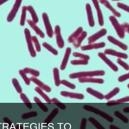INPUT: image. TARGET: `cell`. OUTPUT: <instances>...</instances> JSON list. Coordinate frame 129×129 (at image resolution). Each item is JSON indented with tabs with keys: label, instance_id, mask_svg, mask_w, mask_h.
Masks as SVG:
<instances>
[{
	"label": "cell",
	"instance_id": "f907efd6",
	"mask_svg": "<svg viewBox=\"0 0 129 129\" xmlns=\"http://www.w3.org/2000/svg\"><path fill=\"white\" fill-rule=\"evenodd\" d=\"M109 129H121L114 124H111L109 126Z\"/></svg>",
	"mask_w": 129,
	"mask_h": 129
},
{
	"label": "cell",
	"instance_id": "681fc988",
	"mask_svg": "<svg viewBox=\"0 0 129 129\" xmlns=\"http://www.w3.org/2000/svg\"><path fill=\"white\" fill-rule=\"evenodd\" d=\"M34 101L36 102V103H42V102L41 101L40 99L39 98H38L37 96H35V97H34Z\"/></svg>",
	"mask_w": 129,
	"mask_h": 129
},
{
	"label": "cell",
	"instance_id": "6da1fadb",
	"mask_svg": "<svg viewBox=\"0 0 129 129\" xmlns=\"http://www.w3.org/2000/svg\"><path fill=\"white\" fill-rule=\"evenodd\" d=\"M105 72L103 70L94 71H83L73 73L69 75V78L72 79L80 78L81 77H90L95 76H102L105 75Z\"/></svg>",
	"mask_w": 129,
	"mask_h": 129
},
{
	"label": "cell",
	"instance_id": "d6a6232c",
	"mask_svg": "<svg viewBox=\"0 0 129 129\" xmlns=\"http://www.w3.org/2000/svg\"><path fill=\"white\" fill-rule=\"evenodd\" d=\"M58 109L57 108L54 109L47 118L46 120V122L47 123H49L51 122L52 120L57 115V114L58 113Z\"/></svg>",
	"mask_w": 129,
	"mask_h": 129
},
{
	"label": "cell",
	"instance_id": "83f0119b",
	"mask_svg": "<svg viewBox=\"0 0 129 129\" xmlns=\"http://www.w3.org/2000/svg\"><path fill=\"white\" fill-rule=\"evenodd\" d=\"M35 90L38 93H39L40 94V95L41 96H42V98L47 102L49 103H51V99L49 98V96H48L47 95L43 92L42 90L40 88V87H36L35 88Z\"/></svg>",
	"mask_w": 129,
	"mask_h": 129
},
{
	"label": "cell",
	"instance_id": "52a82bcc",
	"mask_svg": "<svg viewBox=\"0 0 129 129\" xmlns=\"http://www.w3.org/2000/svg\"><path fill=\"white\" fill-rule=\"evenodd\" d=\"M55 34L56 38V42L59 48L62 49L64 46V42L61 33V29L59 26H56L55 29Z\"/></svg>",
	"mask_w": 129,
	"mask_h": 129
},
{
	"label": "cell",
	"instance_id": "74e56055",
	"mask_svg": "<svg viewBox=\"0 0 129 129\" xmlns=\"http://www.w3.org/2000/svg\"><path fill=\"white\" fill-rule=\"evenodd\" d=\"M73 55L74 57L80 58H81V59L86 60L87 61L89 60L90 59V57L89 55L79 53V52H73Z\"/></svg>",
	"mask_w": 129,
	"mask_h": 129
},
{
	"label": "cell",
	"instance_id": "c3c4849f",
	"mask_svg": "<svg viewBox=\"0 0 129 129\" xmlns=\"http://www.w3.org/2000/svg\"><path fill=\"white\" fill-rule=\"evenodd\" d=\"M40 106L44 111L45 112H47L48 111V109L46 105H44V104H42V103H40Z\"/></svg>",
	"mask_w": 129,
	"mask_h": 129
},
{
	"label": "cell",
	"instance_id": "7dc6e473",
	"mask_svg": "<svg viewBox=\"0 0 129 129\" xmlns=\"http://www.w3.org/2000/svg\"><path fill=\"white\" fill-rule=\"evenodd\" d=\"M56 105L62 110H64L66 109V106L64 104L62 103L61 102L58 103H55Z\"/></svg>",
	"mask_w": 129,
	"mask_h": 129
},
{
	"label": "cell",
	"instance_id": "30bf717a",
	"mask_svg": "<svg viewBox=\"0 0 129 129\" xmlns=\"http://www.w3.org/2000/svg\"><path fill=\"white\" fill-rule=\"evenodd\" d=\"M30 80L34 82L35 84H37L38 87H40L41 89L47 92H50L51 91V89L47 85H46L42 81L38 79L35 77H31L30 78Z\"/></svg>",
	"mask_w": 129,
	"mask_h": 129
},
{
	"label": "cell",
	"instance_id": "1f68e13d",
	"mask_svg": "<svg viewBox=\"0 0 129 129\" xmlns=\"http://www.w3.org/2000/svg\"><path fill=\"white\" fill-rule=\"evenodd\" d=\"M27 7L26 6H23L22 7L21 16V20H20V25L24 26L25 23L26 19V11H27Z\"/></svg>",
	"mask_w": 129,
	"mask_h": 129
},
{
	"label": "cell",
	"instance_id": "7402d4cb",
	"mask_svg": "<svg viewBox=\"0 0 129 129\" xmlns=\"http://www.w3.org/2000/svg\"><path fill=\"white\" fill-rule=\"evenodd\" d=\"M83 31L82 27H79L77 30L72 34L68 38V42L69 43H73L76 39L80 35Z\"/></svg>",
	"mask_w": 129,
	"mask_h": 129
},
{
	"label": "cell",
	"instance_id": "b9f144b4",
	"mask_svg": "<svg viewBox=\"0 0 129 129\" xmlns=\"http://www.w3.org/2000/svg\"><path fill=\"white\" fill-rule=\"evenodd\" d=\"M117 6L119 8H121L122 10H123L125 11L129 12V7L127 5L124 4H122L121 3H120V2H118L117 4Z\"/></svg>",
	"mask_w": 129,
	"mask_h": 129
},
{
	"label": "cell",
	"instance_id": "3957f363",
	"mask_svg": "<svg viewBox=\"0 0 129 129\" xmlns=\"http://www.w3.org/2000/svg\"><path fill=\"white\" fill-rule=\"evenodd\" d=\"M109 19L116 30L118 35L121 38H123L124 37L125 32L123 30L121 25L119 23L115 17L114 16H110Z\"/></svg>",
	"mask_w": 129,
	"mask_h": 129
},
{
	"label": "cell",
	"instance_id": "d4e9b609",
	"mask_svg": "<svg viewBox=\"0 0 129 129\" xmlns=\"http://www.w3.org/2000/svg\"><path fill=\"white\" fill-rule=\"evenodd\" d=\"M53 74L55 85L56 86H59L61 84V80L59 77V71L57 68H55L53 69Z\"/></svg>",
	"mask_w": 129,
	"mask_h": 129
},
{
	"label": "cell",
	"instance_id": "44dd1931",
	"mask_svg": "<svg viewBox=\"0 0 129 129\" xmlns=\"http://www.w3.org/2000/svg\"><path fill=\"white\" fill-rule=\"evenodd\" d=\"M87 35V33L86 31H83L80 35L73 42V46L75 48H77L80 46L82 41L86 38Z\"/></svg>",
	"mask_w": 129,
	"mask_h": 129
},
{
	"label": "cell",
	"instance_id": "e575fe53",
	"mask_svg": "<svg viewBox=\"0 0 129 129\" xmlns=\"http://www.w3.org/2000/svg\"><path fill=\"white\" fill-rule=\"evenodd\" d=\"M43 46L47 49L52 52L54 55H57L58 54V52L57 50H56L54 48H53L52 46L48 43L46 42H44L43 43Z\"/></svg>",
	"mask_w": 129,
	"mask_h": 129
},
{
	"label": "cell",
	"instance_id": "2e32d148",
	"mask_svg": "<svg viewBox=\"0 0 129 129\" xmlns=\"http://www.w3.org/2000/svg\"><path fill=\"white\" fill-rule=\"evenodd\" d=\"M78 81L80 83L91 82L102 84L104 82V80L100 78L91 77H81L78 78Z\"/></svg>",
	"mask_w": 129,
	"mask_h": 129
},
{
	"label": "cell",
	"instance_id": "277c9868",
	"mask_svg": "<svg viewBox=\"0 0 129 129\" xmlns=\"http://www.w3.org/2000/svg\"><path fill=\"white\" fill-rule=\"evenodd\" d=\"M24 33L25 35L26 41L28 46V50L30 52V55L33 57H35L36 56V52L34 48L32 41L31 39V36L30 32L27 28H25L24 29Z\"/></svg>",
	"mask_w": 129,
	"mask_h": 129
},
{
	"label": "cell",
	"instance_id": "836d02e7",
	"mask_svg": "<svg viewBox=\"0 0 129 129\" xmlns=\"http://www.w3.org/2000/svg\"><path fill=\"white\" fill-rule=\"evenodd\" d=\"M12 82L17 92L19 93H22V89L19 84L18 80L16 78H13L12 80Z\"/></svg>",
	"mask_w": 129,
	"mask_h": 129
},
{
	"label": "cell",
	"instance_id": "e0dca14e",
	"mask_svg": "<svg viewBox=\"0 0 129 129\" xmlns=\"http://www.w3.org/2000/svg\"><path fill=\"white\" fill-rule=\"evenodd\" d=\"M71 52V49L70 47H68L66 49L64 58L60 66V69L61 70H64L66 68Z\"/></svg>",
	"mask_w": 129,
	"mask_h": 129
},
{
	"label": "cell",
	"instance_id": "ffe728a7",
	"mask_svg": "<svg viewBox=\"0 0 129 129\" xmlns=\"http://www.w3.org/2000/svg\"><path fill=\"white\" fill-rule=\"evenodd\" d=\"M28 23L30 25V26L34 30H35V32L37 34L40 36L41 38H44L45 37V35L44 33L42 32V30L37 26L36 24L34 23L32 20L30 19L27 20Z\"/></svg>",
	"mask_w": 129,
	"mask_h": 129
},
{
	"label": "cell",
	"instance_id": "f1b7e54d",
	"mask_svg": "<svg viewBox=\"0 0 129 129\" xmlns=\"http://www.w3.org/2000/svg\"><path fill=\"white\" fill-rule=\"evenodd\" d=\"M88 121L93 125H94L95 127L97 129H106L96 119L92 117H89L88 118Z\"/></svg>",
	"mask_w": 129,
	"mask_h": 129
},
{
	"label": "cell",
	"instance_id": "484cf974",
	"mask_svg": "<svg viewBox=\"0 0 129 129\" xmlns=\"http://www.w3.org/2000/svg\"><path fill=\"white\" fill-rule=\"evenodd\" d=\"M27 10L30 12L32 18V21L35 24L38 23V18L37 15L34 8L31 6H28L27 7Z\"/></svg>",
	"mask_w": 129,
	"mask_h": 129
},
{
	"label": "cell",
	"instance_id": "7bdbcfd3",
	"mask_svg": "<svg viewBox=\"0 0 129 129\" xmlns=\"http://www.w3.org/2000/svg\"><path fill=\"white\" fill-rule=\"evenodd\" d=\"M129 78V73L126 74L124 75L120 76L118 79L119 82H123L128 79Z\"/></svg>",
	"mask_w": 129,
	"mask_h": 129
},
{
	"label": "cell",
	"instance_id": "4316f807",
	"mask_svg": "<svg viewBox=\"0 0 129 129\" xmlns=\"http://www.w3.org/2000/svg\"><path fill=\"white\" fill-rule=\"evenodd\" d=\"M120 89L118 87H115V88L112 90L108 94H106L104 96V98L107 100H109L110 99L114 97L116 95L120 92Z\"/></svg>",
	"mask_w": 129,
	"mask_h": 129
},
{
	"label": "cell",
	"instance_id": "d590c367",
	"mask_svg": "<svg viewBox=\"0 0 129 129\" xmlns=\"http://www.w3.org/2000/svg\"><path fill=\"white\" fill-rule=\"evenodd\" d=\"M71 64L73 65H86L88 64V61L83 59L73 60L71 61Z\"/></svg>",
	"mask_w": 129,
	"mask_h": 129
},
{
	"label": "cell",
	"instance_id": "db71d44e",
	"mask_svg": "<svg viewBox=\"0 0 129 129\" xmlns=\"http://www.w3.org/2000/svg\"><path fill=\"white\" fill-rule=\"evenodd\" d=\"M7 1H6V0H5H5H0V5L4 4L5 2Z\"/></svg>",
	"mask_w": 129,
	"mask_h": 129
},
{
	"label": "cell",
	"instance_id": "cb8c5ba5",
	"mask_svg": "<svg viewBox=\"0 0 129 129\" xmlns=\"http://www.w3.org/2000/svg\"><path fill=\"white\" fill-rule=\"evenodd\" d=\"M86 91L89 94L95 96L99 99H103L104 98V96L102 93L95 90L93 89L92 88L88 87L86 89Z\"/></svg>",
	"mask_w": 129,
	"mask_h": 129
},
{
	"label": "cell",
	"instance_id": "9c48e42d",
	"mask_svg": "<svg viewBox=\"0 0 129 129\" xmlns=\"http://www.w3.org/2000/svg\"><path fill=\"white\" fill-rule=\"evenodd\" d=\"M98 56L104 61L105 63L107 64L114 71L117 72L118 71V68L117 67L115 64L111 61L108 58L106 57L105 54L102 52H99L98 53Z\"/></svg>",
	"mask_w": 129,
	"mask_h": 129
},
{
	"label": "cell",
	"instance_id": "9a60e30c",
	"mask_svg": "<svg viewBox=\"0 0 129 129\" xmlns=\"http://www.w3.org/2000/svg\"><path fill=\"white\" fill-rule=\"evenodd\" d=\"M86 8L89 25L90 26L92 27L94 26L95 23L93 20L92 12V9H91L90 5L88 3L86 5Z\"/></svg>",
	"mask_w": 129,
	"mask_h": 129
},
{
	"label": "cell",
	"instance_id": "ac0fdd59",
	"mask_svg": "<svg viewBox=\"0 0 129 129\" xmlns=\"http://www.w3.org/2000/svg\"><path fill=\"white\" fill-rule=\"evenodd\" d=\"M108 40L113 44L117 46L118 47L120 48L121 49L124 50H126L127 49V46L124 43H122L121 42L118 40L117 39H116L115 38L112 37V36H108L107 37Z\"/></svg>",
	"mask_w": 129,
	"mask_h": 129
},
{
	"label": "cell",
	"instance_id": "7c38bea8",
	"mask_svg": "<svg viewBox=\"0 0 129 129\" xmlns=\"http://www.w3.org/2000/svg\"><path fill=\"white\" fill-rule=\"evenodd\" d=\"M94 5V7L96 10L97 13V16H98V20L99 25L100 26H103L104 25V20H103V16L102 11L100 10L99 5V2L95 0L92 1Z\"/></svg>",
	"mask_w": 129,
	"mask_h": 129
},
{
	"label": "cell",
	"instance_id": "ee69618b",
	"mask_svg": "<svg viewBox=\"0 0 129 129\" xmlns=\"http://www.w3.org/2000/svg\"><path fill=\"white\" fill-rule=\"evenodd\" d=\"M20 98L24 103H30V101L27 96L24 93H20Z\"/></svg>",
	"mask_w": 129,
	"mask_h": 129
},
{
	"label": "cell",
	"instance_id": "4fadbf2b",
	"mask_svg": "<svg viewBox=\"0 0 129 129\" xmlns=\"http://www.w3.org/2000/svg\"><path fill=\"white\" fill-rule=\"evenodd\" d=\"M106 44L104 42H101L95 44H90L81 47L82 51H87L93 49H97L104 48Z\"/></svg>",
	"mask_w": 129,
	"mask_h": 129
},
{
	"label": "cell",
	"instance_id": "f5cc1de1",
	"mask_svg": "<svg viewBox=\"0 0 129 129\" xmlns=\"http://www.w3.org/2000/svg\"><path fill=\"white\" fill-rule=\"evenodd\" d=\"M123 111L124 113H129V107H126L124 108L123 109Z\"/></svg>",
	"mask_w": 129,
	"mask_h": 129
},
{
	"label": "cell",
	"instance_id": "8992f818",
	"mask_svg": "<svg viewBox=\"0 0 129 129\" xmlns=\"http://www.w3.org/2000/svg\"><path fill=\"white\" fill-rule=\"evenodd\" d=\"M22 1L18 0L16 1L11 10L10 13L8 15L7 18V20L8 22H11L14 19L16 15V13L21 6Z\"/></svg>",
	"mask_w": 129,
	"mask_h": 129
},
{
	"label": "cell",
	"instance_id": "4dcf8cb0",
	"mask_svg": "<svg viewBox=\"0 0 129 129\" xmlns=\"http://www.w3.org/2000/svg\"><path fill=\"white\" fill-rule=\"evenodd\" d=\"M114 114L117 117L121 120L123 122L125 123H128L129 120L128 118L126 116L124 115L123 114H121L119 111H116L114 112Z\"/></svg>",
	"mask_w": 129,
	"mask_h": 129
},
{
	"label": "cell",
	"instance_id": "ba28073f",
	"mask_svg": "<svg viewBox=\"0 0 129 129\" xmlns=\"http://www.w3.org/2000/svg\"><path fill=\"white\" fill-rule=\"evenodd\" d=\"M107 33V30L106 29H103L99 31L92 35L88 38V43L90 44L95 41L96 40L101 37L105 36Z\"/></svg>",
	"mask_w": 129,
	"mask_h": 129
},
{
	"label": "cell",
	"instance_id": "7a4b0ae2",
	"mask_svg": "<svg viewBox=\"0 0 129 129\" xmlns=\"http://www.w3.org/2000/svg\"><path fill=\"white\" fill-rule=\"evenodd\" d=\"M83 108L86 111L93 112L96 114L100 115L101 117L105 118L110 123H112L114 121V118L111 116H110L106 112L101 111L93 106L89 105H85L83 106Z\"/></svg>",
	"mask_w": 129,
	"mask_h": 129
},
{
	"label": "cell",
	"instance_id": "5bb4252c",
	"mask_svg": "<svg viewBox=\"0 0 129 129\" xmlns=\"http://www.w3.org/2000/svg\"><path fill=\"white\" fill-rule=\"evenodd\" d=\"M104 53L106 54L116 56L120 58L126 59L128 58V56L126 54L122 52H118L112 49H106L104 51Z\"/></svg>",
	"mask_w": 129,
	"mask_h": 129
},
{
	"label": "cell",
	"instance_id": "5b68a950",
	"mask_svg": "<svg viewBox=\"0 0 129 129\" xmlns=\"http://www.w3.org/2000/svg\"><path fill=\"white\" fill-rule=\"evenodd\" d=\"M42 17L46 30L47 34L49 38H52L53 36V32L49 20L48 15L46 13H43Z\"/></svg>",
	"mask_w": 129,
	"mask_h": 129
},
{
	"label": "cell",
	"instance_id": "8d00e7d4",
	"mask_svg": "<svg viewBox=\"0 0 129 129\" xmlns=\"http://www.w3.org/2000/svg\"><path fill=\"white\" fill-rule=\"evenodd\" d=\"M19 72V74H20L21 77H22V79L24 80L26 85H30V83L31 81L30 80V78H28L26 74L24 72L23 70H20Z\"/></svg>",
	"mask_w": 129,
	"mask_h": 129
},
{
	"label": "cell",
	"instance_id": "60d3db41",
	"mask_svg": "<svg viewBox=\"0 0 129 129\" xmlns=\"http://www.w3.org/2000/svg\"><path fill=\"white\" fill-rule=\"evenodd\" d=\"M117 62L118 64L123 67L126 70H128L129 69V65L123 61L120 58H118L117 60Z\"/></svg>",
	"mask_w": 129,
	"mask_h": 129
},
{
	"label": "cell",
	"instance_id": "f6af8a7d",
	"mask_svg": "<svg viewBox=\"0 0 129 129\" xmlns=\"http://www.w3.org/2000/svg\"><path fill=\"white\" fill-rule=\"evenodd\" d=\"M87 120L85 118H83L81 120L80 129H86Z\"/></svg>",
	"mask_w": 129,
	"mask_h": 129
},
{
	"label": "cell",
	"instance_id": "8fae6325",
	"mask_svg": "<svg viewBox=\"0 0 129 129\" xmlns=\"http://www.w3.org/2000/svg\"><path fill=\"white\" fill-rule=\"evenodd\" d=\"M60 94L64 97H68L71 98L79 99H83L84 98V96L81 93L70 92L67 91H61Z\"/></svg>",
	"mask_w": 129,
	"mask_h": 129
},
{
	"label": "cell",
	"instance_id": "f546056e",
	"mask_svg": "<svg viewBox=\"0 0 129 129\" xmlns=\"http://www.w3.org/2000/svg\"><path fill=\"white\" fill-rule=\"evenodd\" d=\"M23 71L25 73L31 74L35 77L39 76L40 75V72L39 71L37 70H34L32 68H24Z\"/></svg>",
	"mask_w": 129,
	"mask_h": 129
},
{
	"label": "cell",
	"instance_id": "bcb514c9",
	"mask_svg": "<svg viewBox=\"0 0 129 129\" xmlns=\"http://www.w3.org/2000/svg\"><path fill=\"white\" fill-rule=\"evenodd\" d=\"M122 28L124 32L129 33V24L127 23H125L121 24Z\"/></svg>",
	"mask_w": 129,
	"mask_h": 129
},
{
	"label": "cell",
	"instance_id": "816d5d0a",
	"mask_svg": "<svg viewBox=\"0 0 129 129\" xmlns=\"http://www.w3.org/2000/svg\"><path fill=\"white\" fill-rule=\"evenodd\" d=\"M51 102H53L54 103H58V102H60V101L59 100H58L56 98H53L51 99Z\"/></svg>",
	"mask_w": 129,
	"mask_h": 129
},
{
	"label": "cell",
	"instance_id": "d6986e66",
	"mask_svg": "<svg viewBox=\"0 0 129 129\" xmlns=\"http://www.w3.org/2000/svg\"><path fill=\"white\" fill-rule=\"evenodd\" d=\"M101 4H103V5H105L106 7L108 9H109L113 14L114 16L117 17H120L121 16V14L119 12L116 11L113 7L111 5V4L109 3L108 1L106 0H101L100 1Z\"/></svg>",
	"mask_w": 129,
	"mask_h": 129
},
{
	"label": "cell",
	"instance_id": "603a6c76",
	"mask_svg": "<svg viewBox=\"0 0 129 129\" xmlns=\"http://www.w3.org/2000/svg\"><path fill=\"white\" fill-rule=\"evenodd\" d=\"M129 101V96H127L121 98L116 100H111L108 101L107 103V105L108 106H112V105H115L121 103L127 102Z\"/></svg>",
	"mask_w": 129,
	"mask_h": 129
},
{
	"label": "cell",
	"instance_id": "f35d334b",
	"mask_svg": "<svg viewBox=\"0 0 129 129\" xmlns=\"http://www.w3.org/2000/svg\"><path fill=\"white\" fill-rule=\"evenodd\" d=\"M31 39L35 45V48H36L37 51L38 52H40L41 50V46L37 37L36 36H31Z\"/></svg>",
	"mask_w": 129,
	"mask_h": 129
},
{
	"label": "cell",
	"instance_id": "ab89813d",
	"mask_svg": "<svg viewBox=\"0 0 129 129\" xmlns=\"http://www.w3.org/2000/svg\"><path fill=\"white\" fill-rule=\"evenodd\" d=\"M61 84H62V85H64L72 89H75L76 88V86L75 84L71 83L66 80H61Z\"/></svg>",
	"mask_w": 129,
	"mask_h": 129
}]
</instances>
